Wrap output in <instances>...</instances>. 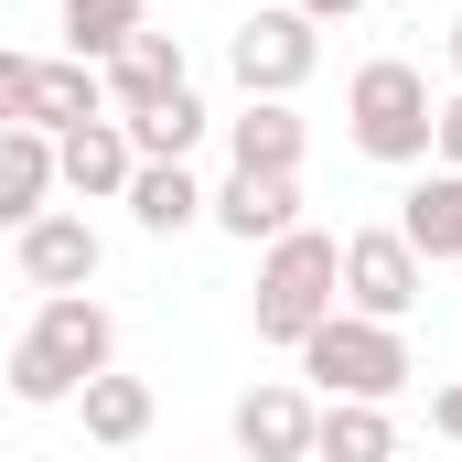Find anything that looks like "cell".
<instances>
[{
  "mask_svg": "<svg viewBox=\"0 0 462 462\" xmlns=\"http://www.w3.org/2000/svg\"><path fill=\"white\" fill-rule=\"evenodd\" d=\"M97 365H118V312L97 291H43L32 334L11 345V398L22 409H65Z\"/></svg>",
  "mask_w": 462,
  "mask_h": 462,
  "instance_id": "1",
  "label": "cell"
},
{
  "mask_svg": "<svg viewBox=\"0 0 462 462\" xmlns=\"http://www.w3.org/2000/svg\"><path fill=\"white\" fill-rule=\"evenodd\" d=\"M334 301H345V236H323V226H280V236H269V258H258V291H247L258 345H301V334H312Z\"/></svg>",
  "mask_w": 462,
  "mask_h": 462,
  "instance_id": "2",
  "label": "cell"
},
{
  "mask_svg": "<svg viewBox=\"0 0 462 462\" xmlns=\"http://www.w3.org/2000/svg\"><path fill=\"white\" fill-rule=\"evenodd\" d=\"M430 76L409 65V54H376V65H355L345 76V140L365 162H387V172H409V162H430Z\"/></svg>",
  "mask_w": 462,
  "mask_h": 462,
  "instance_id": "3",
  "label": "cell"
},
{
  "mask_svg": "<svg viewBox=\"0 0 462 462\" xmlns=\"http://www.w3.org/2000/svg\"><path fill=\"white\" fill-rule=\"evenodd\" d=\"M291 355H301V376H312L323 398H398V387L420 376V365H409V334L376 323V312H345V301H334Z\"/></svg>",
  "mask_w": 462,
  "mask_h": 462,
  "instance_id": "4",
  "label": "cell"
},
{
  "mask_svg": "<svg viewBox=\"0 0 462 462\" xmlns=\"http://www.w3.org/2000/svg\"><path fill=\"white\" fill-rule=\"evenodd\" d=\"M312 65H323V22L312 11H291V0H269V11H247L226 32V76L247 97H301L312 87Z\"/></svg>",
  "mask_w": 462,
  "mask_h": 462,
  "instance_id": "5",
  "label": "cell"
},
{
  "mask_svg": "<svg viewBox=\"0 0 462 462\" xmlns=\"http://www.w3.org/2000/svg\"><path fill=\"white\" fill-rule=\"evenodd\" d=\"M11 269H22V291H87L108 269V236L87 226V205H43L11 226Z\"/></svg>",
  "mask_w": 462,
  "mask_h": 462,
  "instance_id": "6",
  "label": "cell"
},
{
  "mask_svg": "<svg viewBox=\"0 0 462 462\" xmlns=\"http://www.w3.org/2000/svg\"><path fill=\"white\" fill-rule=\"evenodd\" d=\"M430 291V258L398 226H355L345 236V312H376V323H409Z\"/></svg>",
  "mask_w": 462,
  "mask_h": 462,
  "instance_id": "7",
  "label": "cell"
},
{
  "mask_svg": "<svg viewBox=\"0 0 462 462\" xmlns=\"http://www.w3.org/2000/svg\"><path fill=\"white\" fill-rule=\"evenodd\" d=\"M129 118L97 108V118H76V129H54V194H76V205H118L129 194Z\"/></svg>",
  "mask_w": 462,
  "mask_h": 462,
  "instance_id": "8",
  "label": "cell"
},
{
  "mask_svg": "<svg viewBox=\"0 0 462 462\" xmlns=\"http://www.w3.org/2000/svg\"><path fill=\"white\" fill-rule=\"evenodd\" d=\"M205 226L247 236V247H269L280 226H301V172H258V162H236L226 183L205 194Z\"/></svg>",
  "mask_w": 462,
  "mask_h": 462,
  "instance_id": "9",
  "label": "cell"
},
{
  "mask_svg": "<svg viewBox=\"0 0 462 462\" xmlns=\"http://www.w3.org/2000/svg\"><path fill=\"white\" fill-rule=\"evenodd\" d=\"M236 452H258V462H312V398L291 387V376H269V387H247L236 398Z\"/></svg>",
  "mask_w": 462,
  "mask_h": 462,
  "instance_id": "10",
  "label": "cell"
},
{
  "mask_svg": "<svg viewBox=\"0 0 462 462\" xmlns=\"http://www.w3.org/2000/svg\"><path fill=\"white\" fill-rule=\"evenodd\" d=\"M97 87H108V108L129 118V108H151V97H172V87H194V65H183V43H172V32H151V22H140L108 65H97Z\"/></svg>",
  "mask_w": 462,
  "mask_h": 462,
  "instance_id": "11",
  "label": "cell"
},
{
  "mask_svg": "<svg viewBox=\"0 0 462 462\" xmlns=\"http://www.w3.org/2000/svg\"><path fill=\"white\" fill-rule=\"evenodd\" d=\"M398 236L441 269V258H462V162H430L409 194H398Z\"/></svg>",
  "mask_w": 462,
  "mask_h": 462,
  "instance_id": "12",
  "label": "cell"
},
{
  "mask_svg": "<svg viewBox=\"0 0 462 462\" xmlns=\"http://www.w3.org/2000/svg\"><path fill=\"white\" fill-rule=\"evenodd\" d=\"M118 205H129V216H140L151 236L205 226V183H194V162H151V151H140V162H129V194H118Z\"/></svg>",
  "mask_w": 462,
  "mask_h": 462,
  "instance_id": "13",
  "label": "cell"
},
{
  "mask_svg": "<svg viewBox=\"0 0 462 462\" xmlns=\"http://www.w3.org/2000/svg\"><path fill=\"white\" fill-rule=\"evenodd\" d=\"M301 140H312V118L291 97H247L226 118V162H258V172H301Z\"/></svg>",
  "mask_w": 462,
  "mask_h": 462,
  "instance_id": "14",
  "label": "cell"
},
{
  "mask_svg": "<svg viewBox=\"0 0 462 462\" xmlns=\"http://www.w3.org/2000/svg\"><path fill=\"white\" fill-rule=\"evenodd\" d=\"M43 205H54V129L11 118V129H0V226H22V216H43Z\"/></svg>",
  "mask_w": 462,
  "mask_h": 462,
  "instance_id": "15",
  "label": "cell"
},
{
  "mask_svg": "<svg viewBox=\"0 0 462 462\" xmlns=\"http://www.w3.org/2000/svg\"><path fill=\"white\" fill-rule=\"evenodd\" d=\"M65 409H76V420H87V441H108V452L151 441V387H140V376H118V365H97Z\"/></svg>",
  "mask_w": 462,
  "mask_h": 462,
  "instance_id": "16",
  "label": "cell"
},
{
  "mask_svg": "<svg viewBox=\"0 0 462 462\" xmlns=\"http://www.w3.org/2000/svg\"><path fill=\"white\" fill-rule=\"evenodd\" d=\"M312 452H323V462H387V452H398L387 398H334V409H312Z\"/></svg>",
  "mask_w": 462,
  "mask_h": 462,
  "instance_id": "17",
  "label": "cell"
},
{
  "mask_svg": "<svg viewBox=\"0 0 462 462\" xmlns=\"http://www.w3.org/2000/svg\"><path fill=\"white\" fill-rule=\"evenodd\" d=\"M97 108H108V87H97L87 54H32V129H76Z\"/></svg>",
  "mask_w": 462,
  "mask_h": 462,
  "instance_id": "18",
  "label": "cell"
},
{
  "mask_svg": "<svg viewBox=\"0 0 462 462\" xmlns=\"http://www.w3.org/2000/svg\"><path fill=\"white\" fill-rule=\"evenodd\" d=\"M216 118L194 87H172V97H151V108H129V151H151V162H194V140H205Z\"/></svg>",
  "mask_w": 462,
  "mask_h": 462,
  "instance_id": "19",
  "label": "cell"
},
{
  "mask_svg": "<svg viewBox=\"0 0 462 462\" xmlns=\"http://www.w3.org/2000/svg\"><path fill=\"white\" fill-rule=\"evenodd\" d=\"M65 11V54H87V65H108L118 43L151 22V0H54Z\"/></svg>",
  "mask_w": 462,
  "mask_h": 462,
  "instance_id": "20",
  "label": "cell"
},
{
  "mask_svg": "<svg viewBox=\"0 0 462 462\" xmlns=\"http://www.w3.org/2000/svg\"><path fill=\"white\" fill-rule=\"evenodd\" d=\"M11 118H32V54L0 43V129H11Z\"/></svg>",
  "mask_w": 462,
  "mask_h": 462,
  "instance_id": "21",
  "label": "cell"
},
{
  "mask_svg": "<svg viewBox=\"0 0 462 462\" xmlns=\"http://www.w3.org/2000/svg\"><path fill=\"white\" fill-rule=\"evenodd\" d=\"M430 162H462V87L430 108Z\"/></svg>",
  "mask_w": 462,
  "mask_h": 462,
  "instance_id": "22",
  "label": "cell"
},
{
  "mask_svg": "<svg viewBox=\"0 0 462 462\" xmlns=\"http://www.w3.org/2000/svg\"><path fill=\"white\" fill-rule=\"evenodd\" d=\"M430 430H441V441H462V376H452V387H430Z\"/></svg>",
  "mask_w": 462,
  "mask_h": 462,
  "instance_id": "23",
  "label": "cell"
},
{
  "mask_svg": "<svg viewBox=\"0 0 462 462\" xmlns=\"http://www.w3.org/2000/svg\"><path fill=\"white\" fill-rule=\"evenodd\" d=\"M291 11H312V22H355L365 0H291Z\"/></svg>",
  "mask_w": 462,
  "mask_h": 462,
  "instance_id": "24",
  "label": "cell"
},
{
  "mask_svg": "<svg viewBox=\"0 0 462 462\" xmlns=\"http://www.w3.org/2000/svg\"><path fill=\"white\" fill-rule=\"evenodd\" d=\"M452 76H462V11H452Z\"/></svg>",
  "mask_w": 462,
  "mask_h": 462,
  "instance_id": "25",
  "label": "cell"
}]
</instances>
